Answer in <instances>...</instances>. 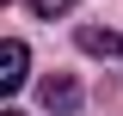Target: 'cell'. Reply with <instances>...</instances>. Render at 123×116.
Here are the masks:
<instances>
[{
  "instance_id": "6da1fadb",
  "label": "cell",
  "mask_w": 123,
  "mask_h": 116,
  "mask_svg": "<svg viewBox=\"0 0 123 116\" xmlns=\"http://www.w3.org/2000/svg\"><path fill=\"white\" fill-rule=\"evenodd\" d=\"M25 79H31V49L18 37H0V98L25 92Z\"/></svg>"
},
{
  "instance_id": "7a4b0ae2",
  "label": "cell",
  "mask_w": 123,
  "mask_h": 116,
  "mask_svg": "<svg viewBox=\"0 0 123 116\" xmlns=\"http://www.w3.org/2000/svg\"><path fill=\"white\" fill-rule=\"evenodd\" d=\"M37 98H43V110H55V116H74V110H80V86L68 79V73L43 79V86H37Z\"/></svg>"
},
{
  "instance_id": "3957f363",
  "label": "cell",
  "mask_w": 123,
  "mask_h": 116,
  "mask_svg": "<svg viewBox=\"0 0 123 116\" xmlns=\"http://www.w3.org/2000/svg\"><path fill=\"white\" fill-rule=\"evenodd\" d=\"M80 49H86V55H105V61H117V55H123V37H117V31H98V25H86V31H80Z\"/></svg>"
},
{
  "instance_id": "277c9868",
  "label": "cell",
  "mask_w": 123,
  "mask_h": 116,
  "mask_svg": "<svg viewBox=\"0 0 123 116\" xmlns=\"http://www.w3.org/2000/svg\"><path fill=\"white\" fill-rule=\"evenodd\" d=\"M68 6H74V0H31V12H37V18H55V12H68Z\"/></svg>"
},
{
  "instance_id": "5b68a950",
  "label": "cell",
  "mask_w": 123,
  "mask_h": 116,
  "mask_svg": "<svg viewBox=\"0 0 123 116\" xmlns=\"http://www.w3.org/2000/svg\"><path fill=\"white\" fill-rule=\"evenodd\" d=\"M0 116H18V110H0Z\"/></svg>"
},
{
  "instance_id": "8992f818",
  "label": "cell",
  "mask_w": 123,
  "mask_h": 116,
  "mask_svg": "<svg viewBox=\"0 0 123 116\" xmlns=\"http://www.w3.org/2000/svg\"><path fill=\"white\" fill-rule=\"evenodd\" d=\"M0 6H12V0H0Z\"/></svg>"
}]
</instances>
